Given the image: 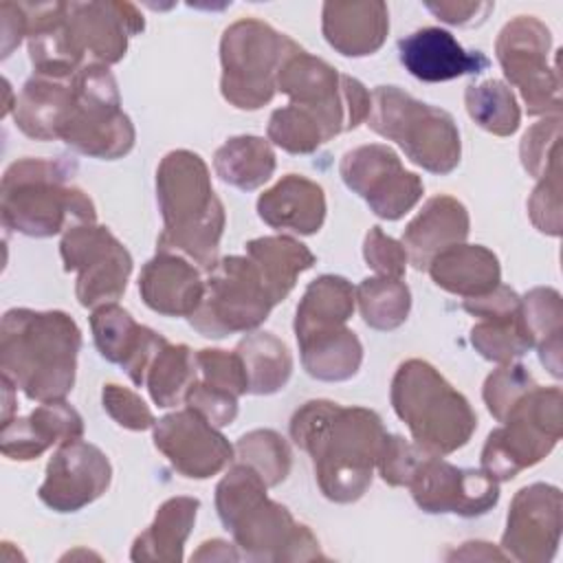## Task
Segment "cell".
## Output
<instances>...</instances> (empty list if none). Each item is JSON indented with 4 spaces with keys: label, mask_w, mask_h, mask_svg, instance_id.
Masks as SVG:
<instances>
[{
    "label": "cell",
    "mask_w": 563,
    "mask_h": 563,
    "mask_svg": "<svg viewBox=\"0 0 563 563\" xmlns=\"http://www.w3.org/2000/svg\"><path fill=\"white\" fill-rule=\"evenodd\" d=\"M185 405L198 411L205 420H209L218 429L229 427L238 416V396L224 389L211 387L200 378L189 387L185 396Z\"/></svg>",
    "instance_id": "obj_50"
},
{
    "label": "cell",
    "mask_w": 563,
    "mask_h": 563,
    "mask_svg": "<svg viewBox=\"0 0 563 563\" xmlns=\"http://www.w3.org/2000/svg\"><path fill=\"white\" fill-rule=\"evenodd\" d=\"M561 387L534 385L493 429L482 449V471L497 482H508L539 464L561 440Z\"/></svg>",
    "instance_id": "obj_11"
},
{
    "label": "cell",
    "mask_w": 563,
    "mask_h": 563,
    "mask_svg": "<svg viewBox=\"0 0 563 563\" xmlns=\"http://www.w3.org/2000/svg\"><path fill=\"white\" fill-rule=\"evenodd\" d=\"M321 31L325 42L345 57L376 53L389 31L385 2H325L321 9Z\"/></svg>",
    "instance_id": "obj_27"
},
{
    "label": "cell",
    "mask_w": 563,
    "mask_h": 563,
    "mask_svg": "<svg viewBox=\"0 0 563 563\" xmlns=\"http://www.w3.org/2000/svg\"><path fill=\"white\" fill-rule=\"evenodd\" d=\"M213 169L227 185L242 191L262 187L275 172V152L268 139L240 134L224 141L213 154Z\"/></svg>",
    "instance_id": "obj_35"
},
{
    "label": "cell",
    "mask_w": 563,
    "mask_h": 563,
    "mask_svg": "<svg viewBox=\"0 0 563 563\" xmlns=\"http://www.w3.org/2000/svg\"><path fill=\"white\" fill-rule=\"evenodd\" d=\"M279 303L295 288L297 277L314 266L312 251L292 235H262L246 242V253Z\"/></svg>",
    "instance_id": "obj_33"
},
{
    "label": "cell",
    "mask_w": 563,
    "mask_h": 563,
    "mask_svg": "<svg viewBox=\"0 0 563 563\" xmlns=\"http://www.w3.org/2000/svg\"><path fill=\"white\" fill-rule=\"evenodd\" d=\"M561 490L552 484L534 482L515 493L501 548L508 559L521 563H548L554 559L561 541Z\"/></svg>",
    "instance_id": "obj_18"
},
{
    "label": "cell",
    "mask_w": 563,
    "mask_h": 563,
    "mask_svg": "<svg viewBox=\"0 0 563 563\" xmlns=\"http://www.w3.org/2000/svg\"><path fill=\"white\" fill-rule=\"evenodd\" d=\"M90 330L99 354L123 367L128 378L143 387L145 374L156 352L167 339L147 325L134 321V317L119 303H106L92 310Z\"/></svg>",
    "instance_id": "obj_22"
},
{
    "label": "cell",
    "mask_w": 563,
    "mask_h": 563,
    "mask_svg": "<svg viewBox=\"0 0 563 563\" xmlns=\"http://www.w3.org/2000/svg\"><path fill=\"white\" fill-rule=\"evenodd\" d=\"M81 330L62 310L11 308L0 323V369L29 400H64L77 374Z\"/></svg>",
    "instance_id": "obj_3"
},
{
    "label": "cell",
    "mask_w": 563,
    "mask_h": 563,
    "mask_svg": "<svg viewBox=\"0 0 563 563\" xmlns=\"http://www.w3.org/2000/svg\"><path fill=\"white\" fill-rule=\"evenodd\" d=\"M0 20H2V59L11 55L15 46H20L22 37H26L29 20L24 4L2 2L0 4Z\"/></svg>",
    "instance_id": "obj_52"
},
{
    "label": "cell",
    "mask_w": 563,
    "mask_h": 563,
    "mask_svg": "<svg viewBox=\"0 0 563 563\" xmlns=\"http://www.w3.org/2000/svg\"><path fill=\"white\" fill-rule=\"evenodd\" d=\"M398 55L405 70L427 84L477 75L490 66L482 51H466L449 31L424 26L398 42Z\"/></svg>",
    "instance_id": "obj_23"
},
{
    "label": "cell",
    "mask_w": 563,
    "mask_h": 563,
    "mask_svg": "<svg viewBox=\"0 0 563 563\" xmlns=\"http://www.w3.org/2000/svg\"><path fill=\"white\" fill-rule=\"evenodd\" d=\"M354 292L363 321L374 330H396L409 317L411 292L402 279L365 277Z\"/></svg>",
    "instance_id": "obj_39"
},
{
    "label": "cell",
    "mask_w": 563,
    "mask_h": 563,
    "mask_svg": "<svg viewBox=\"0 0 563 563\" xmlns=\"http://www.w3.org/2000/svg\"><path fill=\"white\" fill-rule=\"evenodd\" d=\"M339 174L345 187L358 194L372 213L383 220L402 218L424 194L420 176L407 172L398 154L380 143L347 150L341 158Z\"/></svg>",
    "instance_id": "obj_16"
},
{
    "label": "cell",
    "mask_w": 563,
    "mask_h": 563,
    "mask_svg": "<svg viewBox=\"0 0 563 563\" xmlns=\"http://www.w3.org/2000/svg\"><path fill=\"white\" fill-rule=\"evenodd\" d=\"M101 402H103V409L108 411V416L123 429L145 431V429H152L156 422V418H154L152 409L145 405V400L136 391H132L123 385H117V383L103 385Z\"/></svg>",
    "instance_id": "obj_47"
},
{
    "label": "cell",
    "mask_w": 563,
    "mask_h": 563,
    "mask_svg": "<svg viewBox=\"0 0 563 563\" xmlns=\"http://www.w3.org/2000/svg\"><path fill=\"white\" fill-rule=\"evenodd\" d=\"M277 306L260 268L249 255L218 260L205 279V295L189 323L209 339L257 330Z\"/></svg>",
    "instance_id": "obj_12"
},
{
    "label": "cell",
    "mask_w": 563,
    "mask_h": 563,
    "mask_svg": "<svg viewBox=\"0 0 563 563\" xmlns=\"http://www.w3.org/2000/svg\"><path fill=\"white\" fill-rule=\"evenodd\" d=\"M288 429L292 442L310 455L323 497L352 504L365 495L387 435L374 409L308 400L292 413Z\"/></svg>",
    "instance_id": "obj_2"
},
{
    "label": "cell",
    "mask_w": 563,
    "mask_h": 563,
    "mask_svg": "<svg viewBox=\"0 0 563 563\" xmlns=\"http://www.w3.org/2000/svg\"><path fill=\"white\" fill-rule=\"evenodd\" d=\"M303 369L325 383H339L352 378L363 363L361 339L347 328H336L297 341Z\"/></svg>",
    "instance_id": "obj_34"
},
{
    "label": "cell",
    "mask_w": 563,
    "mask_h": 563,
    "mask_svg": "<svg viewBox=\"0 0 563 563\" xmlns=\"http://www.w3.org/2000/svg\"><path fill=\"white\" fill-rule=\"evenodd\" d=\"M363 257L378 277L391 279H402L409 264L405 246L391 235H387L380 227H372L367 231L363 240Z\"/></svg>",
    "instance_id": "obj_48"
},
{
    "label": "cell",
    "mask_w": 563,
    "mask_h": 563,
    "mask_svg": "<svg viewBox=\"0 0 563 563\" xmlns=\"http://www.w3.org/2000/svg\"><path fill=\"white\" fill-rule=\"evenodd\" d=\"M464 310L479 321L471 328L473 347L493 363H512L534 347L532 336L523 323L521 297L506 284L490 292L464 299Z\"/></svg>",
    "instance_id": "obj_21"
},
{
    "label": "cell",
    "mask_w": 563,
    "mask_h": 563,
    "mask_svg": "<svg viewBox=\"0 0 563 563\" xmlns=\"http://www.w3.org/2000/svg\"><path fill=\"white\" fill-rule=\"evenodd\" d=\"M64 271L77 273L75 295L84 308L117 303L132 275V255L119 238L97 222L68 229L59 242Z\"/></svg>",
    "instance_id": "obj_15"
},
{
    "label": "cell",
    "mask_w": 563,
    "mask_h": 563,
    "mask_svg": "<svg viewBox=\"0 0 563 563\" xmlns=\"http://www.w3.org/2000/svg\"><path fill=\"white\" fill-rule=\"evenodd\" d=\"M196 365H198V378L205 380L207 385L224 389L238 398L242 394H249L246 369L238 352L205 347L196 352Z\"/></svg>",
    "instance_id": "obj_45"
},
{
    "label": "cell",
    "mask_w": 563,
    "mask_h": 563,
    "mask_svg": "<svg viewBox=\"0 0 563 563\" xmlns=\"http://www.w3.org/2000/svg\"><path fill=\"white\" fill-rule=\"evenodd\" d=\"M200 501L196 497H169L165 499L154 521L134 539L130 559L158 561V563H178L183 561L185 541L191 534V528L198 517Z\"/></svg>",
    "instance_id": "obj_31"
},
{
    "label": "cell",
    "mask_w": 563,
    "mask_h": 563,
    "mask_svg": "<svg viewBox=\"0 0 563 563\" xmlns=\"http://www.w3.org/2000/svg\"><path fill=\"white\" fill-rule=\"evenodd\" d=\"M301 46L271 24L244 18L224 29L220 40V92L240 110H260L277 90L284 62Z\"/></svg>",
    "instance_id": "obj_9"
},
{
    "label": "cell",
    "mask_w": 563,
    "mask_h": 563,
    "mask_svg": "<svg viewBox=\"0 0 563 563\" xmlns=\"http://www.w3.org/2000/svg\"><path fill=\"white\" fill-rule=\"evenodd\" d=\"M367 125L378 136L394 141L405 156L431 174H451L460 165L462 141L453 117L424 103L398 86H376Z\"/></svg>",
    "instance_id": "obj_8"
},
{
    "label": "cell",
    "mask_w": 563,
    "mask_h": 563,
    "mask_svg": "<svg viewBox=\"0 0 563 563\" xmlns=\"http://www.w3.org/2000/svg\"><path fill=\"white\" fill-rule=\"evenodd\" d=\"M424 7L442 22L453 26H468L484 22L486 15L495 9L493 2H455V0H440V2H424Z\"/></svg>",
    "instance_id": "obj_51"
},
{
    "label": "cell",
    "mask_w": 563,
    "mask_h": 563,
    "mask_svg": "<svg viewBox=\"0 0 563 563\" xmlns=\"http://www.w3.org/2000/svg\"><path fill=\"white\" fill-rule=\"evenodd\" d=\"M559 139H561V114L545 117L534 123L521 139L519 156L523 169L537 180L561 169L559 165Z\"/></svg>",
    "instance_id": "obj_43"
},
{
    "label": "cell",
    "mask_w": 563,
    "mask_h": 563,
    "mask_svg": "<svg viewBox=\"0 0 563 563\" xmlns=\"http://www.w3.org/2000/svg\"><path fill=\"white\" fill-rule=\"evenodd\" d=\"M198 380L196 352L185 343H165L152 358L145 385L154 405L167 409L185 400L189 387Z\"/></svg>",
    "instance_id": "obj_38"
},
{
    "label": "cell",
    "mask_w": 563,
    "mask_h": 563,
    "mask_svg": "<svg viewBox=\"0 0 563 563\" xmlns=\"http://www.w3.org/2000/svg\"><path fill=\"white\" fill-rule=\"evenodd\" d=\"M75 165L64 158H20L0 185L2 224L29 238H53L97 220L95 202L73 183Z\"/></svg>",
    "instance_id": "obj_6"
},
{
    "label": "cell",
    "mask_w": 563,
    "mask_h": 563,
    "mask_svg": "<svg viewBox=\"0 0 563 563\" xmlns=\"http://www.w3.org/2000/svg\"><path fill=\"white\" fill-rule=\"evenodd\" d=\"M464 106L468 117L495 136H510L521 123V110L512 90L499 79L471 84L464 90Z\"/></svg>",
    "instance_id": "obj_40"
},
{
    "label": "cell",
    "mask_w": 563,
    "mask_h": 563,
    "mask_svg": "<svg viewBox=\"0 0 563 563\" xmlns=\"http://www.w3.org/2000/svg\"><path fill=\"white\" fill-rule=\"evenodd\" d=\"M29 18V59L35 75L70 77L84 66H112L130 37L145 29L130 2H42L24 4Z\"/></svg>",
    "instance_id": "obj_1"
},
{
    "label": "cell",
    "mask_w": 563,
    "mask_h": 563,
    "mask_svg": "<svg viewBox=\"0 0 563 563\" xmlns=\"http://www.w3.org/2000/svg\"><path fill=\"white\" fill-rule=\"evenodd\" d=\"M532 224L548 235H561V169L539 180L528 198Z\"/></svg>",
    "instance_id": "obj_49"
},
{
    "label": "cell",
    "mask_w": 563,
    "mask_h": 563,
    "mask_svg": "<svg viewBox=\"0 0 563 563\" xmlns=\"http://www.w3.org/2000/svg\"><path fill=\"white\" fill-rule=\"evenodd\" d=\"M112 482L108 455L84 440L59 444L46 464L37 497L55 512H77L99 499Z\"/></svg>",
    "instance_id": "obj_20"
},
{
    "label": "cell",
    "mask_w": 563,
    "mask_h": 563,
    "mask_svg": "<svg viewBox=\"0 0 563 563\" xmlns=\"http://www.w3.org/2000/svg\"><path fill=\"white\" fill-rule=\"evenodd\" d=\"M468 229L471 218L466 207L457 198L440 194L429 198L405 227L400 244L405 246L409 264H413L416 271H427L438 253L466 242Z\"/></svg>",
    "instance_id": "obj_26"
},
{
    "label": "cell",
    "mask_w": 563,
    "mask_h": 563,
    "mask_svg": "<svg viewBox=\"0 0 563 563\" xmlns=\"http://www.w3.org/2000/svg\"><path fill=\"white\" fill-rule=\"evenodd\" d=\"M550 29L534 15L512 18L495 42L497 62L532 117L561 114V77L550 64Z\"/></svg>",
    "instance_id": "obj_14"
},
{
    "label": "cell",
    "mask_w": 563,
    "mask_h": 563,
    "mask_svg": "<svg viewBox=\"0 0 563 563\" xmlns=\"http://www.w3.org/2000/svg\"><path fill=\"white\" fill-rule=\"evenodd\" d=\"M266 482L235 462L216 486V510L235 545L253 561L325 559L317 537L290 510L266 495Z\"/></svg>",
    "instance_id": "obj_5"
},
{
    "label": "cell",
    "mask_w": 563,
    "mask_h": 563,
    "mask_svg": "<svg viewBox=\"0 0 563 563\" xmlns=\"http://www.w3.org/2000/svg\"><path fill=\"white\" fill-rule=\"evenodd\" d=\"M266 136L271 143L290 154H310L330 141L319 119L292 103L277 108L271 114Z\"/></svg>",
    "instance_id": "obj_42"
},
{
    "label": "cell",
    "mask_w": 563,
    "mask_h": 563,
    "mask_svg": "<svg viewBox=\"0 0 563 563\" xmlns=\"http://www.w3.org/2000/svg\"><path fill=\"white\" fill-rule=\"evenodd\" d=\"M235 460L251 466L266 486L282 484L292 466V453L286 438L273 429H253L235 442Z\"/></svg>",
    "instance_id": "obj_41"
},
{
    "label": "cell",
    "mask_w": 563,
    "mask_h": 563,
    "mask_svg": "<svg viewBox=\"0 0 563 563\" xmlns=\"http://www.w3.org/2000/svg\"><path fill=\"white\" fill-rule=\"evenodd\" d=\"M523 323L532 336L539 358L545 369L559 378L561 376V332H563V301L559 290L548 286H537L526 297H521Z\"/></svg>",
    "instance_id": "obj_37"
},
{
    "label": "cell",
    "mask_w": 563,
    "mask_h": 563,
    "mask_svg": "<svg viewBox=\"0 0 563 563\" xmlns=\"http://www.w3.org/2000/svg\"><path fill=\"white\" fill-rule=\"evenodd\" d=\"M57 139L101 161L121 158L134 147L136 132L121 108L119 86L108 66H84L73 75V97Z\"/></svg>",
    "instance_id": "obj_10"
},
{
    "label": "cell",
    "mask_w": 563,
    "mask_h": 563,
    "mask_svg": "<svg viewBox=\"0 0 563 563\" xmlns=\"http://www.w3.org/2000/svg\"><path fill=\"white\" fill-rule=\"evenodd\" d=\"M427 455H433V453H427L416 442H409L402 435L387 433L376 468L383 482H387L389 486H409L411 477L416 475L418 466Z\"/></svg>",
    "instance_id": "obj_46"
},
{
    "label": "cell",
    "mask_w": 563,
    "mask_h": 563,
    "mask_svg": "<svg viewBox=\"0 0 563 563\" xmlns=\"http://www.w3.org/2000/svg\"><path fill=\"white\" fill-rule=\"evenodd\" d=\"M240 554L231 548V543L222 539H211L200 543V548L191 554V561H238Z\"/></svg>",
    "instance_id": "obj_53"
},
{
    "label": "cell",
    "mask_w": 563,
    "mask_h": 563,
    "mask_svg": "<svg viewBox=\"0 0 563 563\" xmlns=\"http://www.w3.org/2000/svg\"><path fill=\"white\" fill-rule=\"evenodd\" d=\"M416 506L431 515H486L499 501V482L482 468H460L440 455H427L409 486Z\"/></svg>",
    "instance_id": "obj_17"
},
{
    "label": "cell",
    "mask_w": 563,
    "mask_h": 563,
    "mask_svg": "<svg viewBox=\"0 0 563 563\" xmlns=\"http://www.w3.org/2000/svg\"><path fill=\"white\" fill-rule=\"evenodd\" d=\"M143 303L165 317H191L202 301L205 279L200 271L180 253L156 251L139 275Z\"/></svg>",
    "instance_id": "obj_25"
},
{
    "label": "cell",
    "mask_w": 563,
    "mask_h": 563,
    "mask_svg": "<svg viewBox=\"0 0 563 563\" xmlns=\"http://www.w3.org/2000/svg\"><path fill=\"white\" fill-rule=\"evenodd\" d=\"M73 97L70 77L35 75L26 79L15 97V125L35 141H57V132Z\"/></svg>",
    "instance_id": "obj_30"
},
{
    "label": "cell",
    "mask_w": 563,
    "mask_h": 563,
    "mask_svg": "<svg viewBox=\"0 0 563 563\" xmlns=\"http://www.w3.org/2000/svg\"><path fill=\"white\" fill-rule=\"evenodd\" d=\"M356 306L354 286L341 275H321L308 284L295 312V336H308L343 328Z\"/></svg>",
    "instance_id": "obj_32"
},
{
    "label": "cell",
    "mask_w": 563,
    "mask_h": 563,
    "mask_svg": "<svg viewBox=\"0 0 563 563\" xmlns=\"http://www.w3.org/2000/svg\"><path fill=\"white\" fill-rule=\"evenodd\" d=\"M534 385H537V380L532 378V374L528 372L526 365L504 363L501 367L490 372L488 378L484 380L482 398L486 402L488 413L497 422H501L508 416V411L517 405V400L523 394H528Z\"/></svg>",
    "instance_id": "obj_44"
},
{
    "label": "cell",
    "mask_w": 563,
    "mask_h": 563,
    "mask_svg": "<svg viewBox=\"0 0 563 563\" xmlns=\"http://www.w3.org/2000/svg\"><path fill=\"white\" fill-rule=\"evenodd\" d=\"M235 352L240 354L246 369L249 394L268 396L286 387L292 374V356L286 343L273 332H246Z\"/></svg>",
    "instance_id": "obj_36"
},
{
    "label": "cell",
    "mask_w": 563,
    "mask_h": 563,
    "mask_svg": "<svg viewBox=\"0 0 563 563\" xmlns=\"http://www.w3.org/2000/svg\"><path fill=\"white\" fill-rule=\"evenodd\" d=\"M277 90L288 95V103L314 114L330 139L361 125L372 106V95L358 79L341 75L303 48L284 62L277 75Z\"/></svg>",
    "instance_id": "obj_13"
},
{
    "label": "cell",
    "mask_w": 563,
    "mask_h": 563,
    "mask_svg": "<svg viewBox=\"0 0 563 563\" xmlns=\"http://www.w3.org/2000/svg\"><path fill=\"white\" fill-rule=\"evenodd\" d=\"M427 271L435 286L464 299L486 295L501 284L499 260L482 244H453L438 253Z\"/></svg>",
    "instance_id": "obj_29"
},
{
    "label": "cell",
    "mask_w": 563,
    "mask_h": 563,
    "mask_svg": "<svg viewBox=\"0 0 563 563\" xmlns=\"http://www.w3.org/2000/svg\"><path fill=\"white\" fill-rule=\"evenodd\" d=\"M152 431L156 449L183 477L207 479L235 460V449L220 429L189 407L163 416Z\"/></svg>",
    "instance_id": "obj_19"
},
{
    "label": "cell",
    "mask_w": 563,
    "mask_h": 563,
    "mask_svg": "<svg viewBox=\"0 0 563 563\" xmlns=\"http://www.w3.org/2000/svg\"><path fill=\"white\" fill-rule=\"evenodd\" d=\"M389 398L413 442L427 453L449 455L462 449L477 429V416L464 394L422 358L398 365Z\"/></svg>",
    "instance_id": "obj_7"
},
{
    "label": "cell",
    "mask_w": 563,
    "mask_h": 563,
    "mask_svg": "<svg viewBox=\"0 0 563 563\" xmlns=\"http://www.w3.org/2000/svg\"><path fill=\"white\" fill-rule=\"evenodd\" d=\"M257 216L277 231L312 235L325 220V194L314 180L286 174L257 198Z\"/></svg>",
    "instance_id": "obj_28"
},
{
    "label": "cell",
    "mask_w": 563,
    "mask_h": 563,
    "mask_svg": "<svg viewBox=\"0 0 563 563\" xmlns=\"http://www.w3.org/2000/svg\"><path fill=\"white\" fill-rule=\"evenodd\" d=\"M156 198L163 216L158 251L180 253L209 271L218 262L227 213L207 163L189 150L167 152L156 169Z\"/></svg>",
    "instance_id": "obj_4"
},
{
    "label": "cell",
    "mask_w": 563,
    "mask_h": 563,
    "mask_svg": "<svg viewBox=\"0 0 563 563\" xmlns=\"http://www.w3.org/2000/svg\"><path fill=\"white\" fill-rule=\"evenodd\" d=\"M84 438V420L66 400L40 402L29 416L11 418L0 429V451L13 462L37 460L51 446Z\"/></svg>",
    "instance_id": "obj_24"
}]
</instances>
